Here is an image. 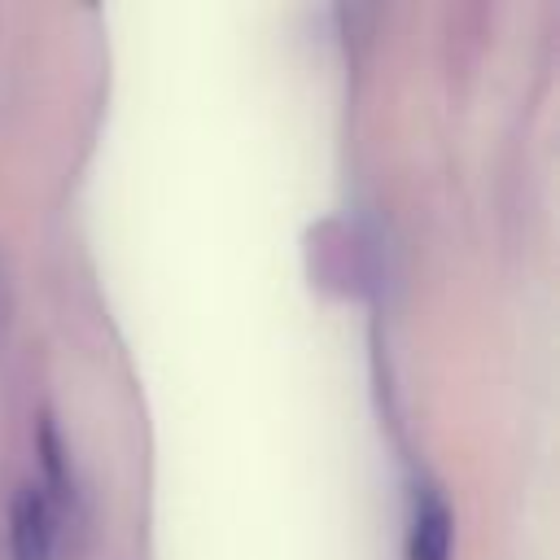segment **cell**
Returning <instances> with one entry per match:
<instances>
[{
	"mask_svg": "<svg viewBox=\"0 0 560 560\" xmlns=\"http://www.w3.org/2000/svg\"><path fill=\"white\" fill-rule=\"evenodd\" d=\"M9 547L13 560H52L57 521H52V499L39 486H18L9 503Z\"/></svg>",
	"mask_w": 560,
	"mask_h": 560,
	"instance_id": "cell-1",
	"label": "cell"
},
{
	"mask_svg": "<svg viewBox=\"0 0 560 560\" xmlns=\"http://www.w3.org/2000/svg\"><path fill=\"white\" fill-rule=\"evenodd\" d=\"M451 538H455V516L446 499L424 486L416 494L411 512V534H407V560H451Z\"/></svg>",
	"mask_w": 560,
	"mask_h": 560,
	"instance_id": "cell-2",
	"label": "cell"
},
{
	"mask_svg": "<svg viewBox=\"0 0 560 560\" xmlns=\"http://www.w3.org/2000/svg\"><path fill=\"white\" fill-rule=\"evenodd\" d=\"M35 455H39V468H44V481L52 490L57 503H70L74 499V468H70V455H66V442L52 424L48 411L35 416Z\"/></svg>",
	"mask_w": 560,
	"mask_h": 560,
	"instance_id": "cell-3",
	"label": "cell"
}]
</instances>
